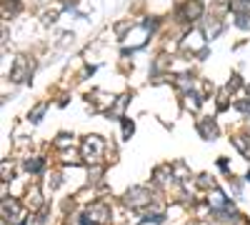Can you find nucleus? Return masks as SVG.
Returning <instances> with one entry per match:
<instances>
[{"label":"nucleus","instance_id":"f03ea898","mask_svg":"<svg viewBox=\"0 0 250 225\" xmlns=\"http://www.w3.org/2000/svg\"><path fill=\"white\" fill-rule=\"evenodd\" d=\"M25 168H28V170H40V160H28Z\"/></svg>","mask_w":250,"mask_h":225},{"label":"nucleus","instance_id":"f257e3e1","mask_svg":"<svg viewBox=\"0 0 250 225\" xmlns=\"http://www.w3.org/2000/svg\"><path fill=\"white\" fill-rule=\"evenodd\" d=\"M83 153H85L88 160H98L100 153H103V140H100L98 135H90V138L85 140V145H83Z\"/></svg>","mask_w":250,"mask_h":225}]
</instances>
